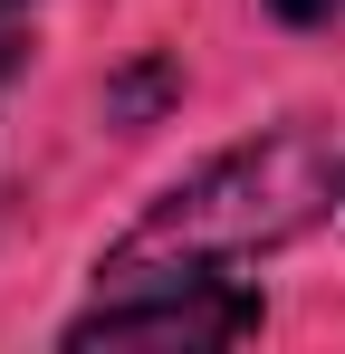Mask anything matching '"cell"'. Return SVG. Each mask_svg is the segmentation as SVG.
<instances>
[{
  "label": "cell",
  "mask_w": 345,
  "mask_h": 354,
  "mask_svg": "<svg viewBox=\"0 0 345 354\" xmlns=\"http://www.w3.org/2000/svg\"><path fill=\"white\" fill-rule=\"evenodd\" d=\"M269 19H288V29H336L345 0H269Z\"/></svg>",
  "instance_id": "3957f363"
},
{
  "label": "cell",
  "mask_w": 345,
  "mask_h": 354,
  "mask_svg": "<svg viewBox=\"0 0 345 354\" xmlns=\"http://www.w3.org/2000/svg\"><path fill=\"white\" fill-rule=\"evenodd\" d=\"M259 335V288H240L221 268H182V278H115L87 316H67V354H182V345H240Z\"/></svg>",
  "instance_id": "7a4b0ae2"
},
{
  "label": "cell",
  "mask_w": 345,
  "mask_h": 354,
  "mask_svg": "<svg viewBox=\"0 0 345 354\" xmlns=\"http://www.w3.org/2000/svg\"><path fill=\"white\" fill-rule=\"evenodd\" d=\"M345 192V163L326 134L288 124L259 144H230L202 173H182L172 192L144 201V221L96 259V278H182V268H240L259 249H288L297 230H317Z\"/></svg>",
  "instance_id": "6da1fadb"
},
{
  "label": "cell",
  "mask_w": 345,
  "mask_h": 354,
  "mask_svg": "<svg viewBox=\"0 0 345 354\" xmlns=\"http://www.w3.org/2000/svg\"><path fill=\"white\" fill-rule=\"evenodd\" d=\"M19 10H29V0H0V48H10V19H19Z\"/></svg>",
  "instance_id": "277c9868"
}]
</instances>
